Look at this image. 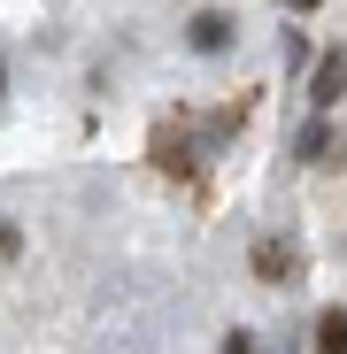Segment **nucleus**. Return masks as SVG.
I'll return each instance as SVG.
<instances>
[{
	"label": "nucleus",
	"mask_w": 347,
	"mask_h": 354,
	"mask_svg": "<svg viewBox=\"0 0 347 354\" xmlns=\"http://www.w3.org/2000/svg\"><path fill=\"white\" fill-rule=\"evenodd\" d=\"M231 39H240V16H231V8H193L186 16V46L201 54V62H216Z\"/></svg>",
	"instance_id": "nucleus-1"
},
{
	"label": "nucleus",
	"mask_w": 347,
	"mask_h": 354,
	"mask_svg": "<svg viewBox=\"0 0 347 354\" xmlns=\"http://www.w3.org/2000/svg\"><path fill=\"white\" fill-rule=\"evenodd\" d=\"M255 285H294L301 277V247L294 239H285V231H270V239H255Z\"/></svg>",
	"instance_id": "nucleus-2"
},
{
	"label": "nucleus",
	"mask_w": 347,
	"mask_h": 354,
	"mask_svg": "<svg viewBox=\"0 0 347 354\" xmlns=\"http://www.w3.org/2000/svg\"><path fill=\"white\" fill-rule=\"evenodd\" d=\"M339 100H347V46H324V54H317V70H309V108L332 115Z\"/></svg>",
	"instance_id": "nucleus-3"
},
{
	"label": "nucleus",
	"mask_w": 347,
	"mask_h": 354,
	"mask_svg": "<svg viewBox=\"0 0 347 354\" xmlns=\"http://www.w3.org/2000/svg\"><path fill=\"white\" fill-rule=\"evenodd\" d=\"M324 154H332V115H309L294 131V162H324Z\"/></svg>",
	"instance_id": "nucleus-4"
},
{
	"label": "nucleus",
	"mask_w": 347,
	"mask_h": 354,
	"mask_svg": "<svg viewBox=\"0 0 347 354\" xmlns=\"http://www.w3.org/2000/svg\"><path fill=\"white\" fill-rule=\"evenodd\" d=\"M309 346H317V354H347V308H339V301H332V308L317 316V331H309Z\"/></svg>",
	"instance_id": "nucleus-5"
},
{
	"label": "nucleus",
	"mask_w": 347,
	"mask_h": 354,
	"mask_svg": "<svg viewBox=\"0 0 347 354\" xmlns=\"http://www.w3.org/2000/svg\"><path fill=\"white\" fill-rule=\"evenodd\" d=\"M309 62H317V46H309V39H301V31H285V77H301V70H309Z\"/></svg>",
	"instance_id": "nucleus-6"
},
{
	"label": "nucleus",
	"mask_w": 347,
	"mask_h": 354,
	"mask_svg": "<svg viewBox=\"0 0 347 354\" xmlns=\"http://www.w3.org/2000/svg\"><path fill=\"white\" fill-rule=\"evenodd\" d=\"M16 254H24V231H16V223H0V262H16Z\"/></svg>",
	"instance_id": "nucleus-7"
},
{
	"label": "nucleus",
	"mask_w": 347,
	"mask_h": 354,
	"mask_svg": "<svg viewBox=\"0 0 347 354\" xmlns=\"http://www.w3.org/2000/svg\"><path fill=\"white\" fill-rule=\"evenodd\" d=\"M216 354H255V331H224V346Z\"/></svg>",
	"instance_id": "nucleus-8"
},
{
	"label": "nucleus",
	"mask_w": 347,
	"mask_h": 354,
	"mask_svg": "<svg viewBox=\"0 0 347 354\" xmlns=\"http://www.w3.org/2000/svg\"><path fill=\"white\" fill-rule=\"evenodd\" d=\"M0 93H8V62H0Z\"/></svg>",
	"instance_id": "nucleus-9"
},
{
	"label": "nucleus",
	"mask_w": 347,
	"mask_h": 354,
	"mask_svg": "<svg viewBox=\"0 0 347 354\" xmlns=\"http://www.w3.org/2000/svg\"><path fill=\"white\" fill-rule=\"evenodd\" d=\"M294 8H317V0H294Z\"/></svg>",
	"instance_id": "nucleus-10"
}]
</instances>
